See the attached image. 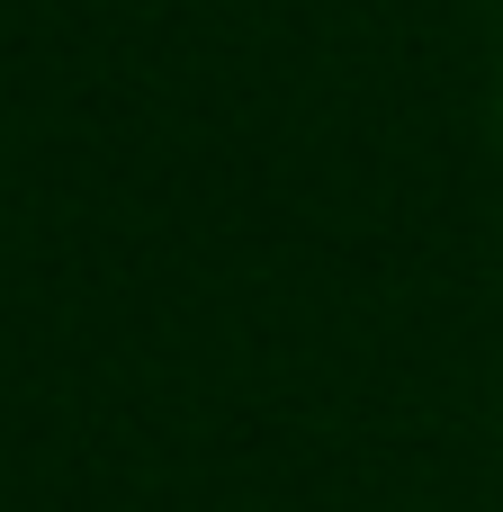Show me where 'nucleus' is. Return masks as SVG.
<instances>
[]
</instances>
